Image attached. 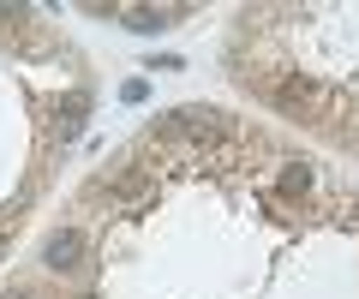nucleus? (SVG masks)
Returning a JSON list of instances; mask_svg holds the SVG:
<instances>
[{"mask_svg":"<svg viewBox=\"0 0 359 299\" xmlns=\"http://www.w3.org/2000/svg\"><path fill=\"white\" fill-rule=\"evenodd\" d=\"M168 18H174V13H150V6H132V13H126V25L150 36V30H168Z\"/></svg>","mask_w":359,"mask_h":299,"instance_id":"4","label":"nucleus"},{"mask_svg":"<svg viewBox=\"0 0 359 299\" xmlns=\"http://www.w3.org/2000/svg\"><path fill=\"white\" fill-rule=\"evenodd\" d=\"M144 192H150V174H144V168H120L114 180L90 186V197H102V204H126V197H144Z\"/></svg>","mask_w":359,"mask_h":299,"instance_id":"3","label":"nucleus"},{"mask_svg":"<svg viewBox=\"0 0 359 299\" xmlns=\"http://www.w3.org/2000/svg\"><path fill=\"white\" fill-rule=\"evenodd\" d=\"M90 258V239L84 228H60V234H48V246H42V263H48L54 275H78Z\"/></svg>","mask_w":359,"mask_h":299,"instance_id":"2","label":"nucleus"},{"mask_svg":"<svg viewBox=\"0 0 359 299\" xmlns=\"http://www.w3.org/2000/svg\"><path fill=\"white\" fill-rule=\"evenodd\" d=\"M0 299H36V293H30V287H13V293H0Z\"/></svg>","mask_w":359,"mask_h":299,"instance_id":"6","label":"nucleus"},{"mask_svg":"<svg viewBox=\"0 0 359 299\" xmlns=\"http://www.w3.org/2000/svg\"><path fill=\"white\" fill-rule=\"evenodd\" d=\"M269 96H276L282 114H299V120H323V114L335 108V96L323 90V84H311V78H282Z\"/></svg>","mask_w":359,"mask_h":299,"instance_id":"1","label":"nucleus"},{"mask_svg":"<svg viewBox=\"0 0 359 299\" xmlns=\"http://www.w3.org/2000/svg\"><path fill=\"white\" fill-rule=\"evenodd\" d=\"M282 192H287V197H306V192H311V174H306V162H287V174H282Z\"/></svg>","mask_w":359,"mask_h":299,"instance_id":"5","label":"nucleus"}]
</instances>
